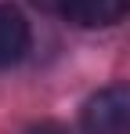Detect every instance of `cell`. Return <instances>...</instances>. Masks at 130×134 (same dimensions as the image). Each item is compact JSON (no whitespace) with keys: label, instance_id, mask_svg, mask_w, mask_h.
<instances>
[{"label":"cell","instance_id":"6da1fadb","mask_svg":"<svg viewBox=\"0 0 130 134\" xmlns=\"http://www.w3.org/2000/svg\"><path fill=\"white\" fill-rule=\"evenodd\" d=\"M83 134H130V87L112 83L87 98L80 112Z\"/></svg>","mask_w":130,"mask_h":134},{"label":"cell","instance_id":"3957f363","mask_svg":"<svg viewBox=\"0 0 130 134\" xmlns=\"http://www.w3.org/2000/svg\"><path fill=\"white\" fill-rule=\"evenodd\" d=\"M29 47V22L15 4H0V69L15 65Z\"/></svg>","mask_w":130,"mask_h":134},{"label":"cell","instance_id":"277c9868","mask_svg":"<svg viewBox=\"0 0 130 134\" xmlns=\"http://www.w3.org/2000/svg\"><path fill=\"white\" fill-rule=\"evenodd\" d=\"M36 4H40V7H58V11H62V4H65V0H36Z\"/></svg>","mask_w":130,"mask_h":134},{"label":"cell","instance_id":"5b68a950","mask_svg":"<svg viewBox=\"0 0 130 134\" xmlns=\"http://www.w3.org/2000/svg\"><path fill=\"white\" fill-rule=\"evenodd\" d=\"M33 134H62V131H58V127H51V123H47V127H36V131H33Z\"/></svg>","mask_w":130,"mask_h":134},{"label":"cell","instance_id":"7a4b0ae2","mask_svg":"<svg viewBox=\"0 0 130 134\" xmlns=\"http://www.w3.org/2000/svg\"><path fill=\"white\" fill-rule=\"evenodd\" d=\"M130 11V0H65L62 15L80 29H105V25L123 22Z\"/></svg>","mask_w":130,"mask_h":134}]
</instances>
